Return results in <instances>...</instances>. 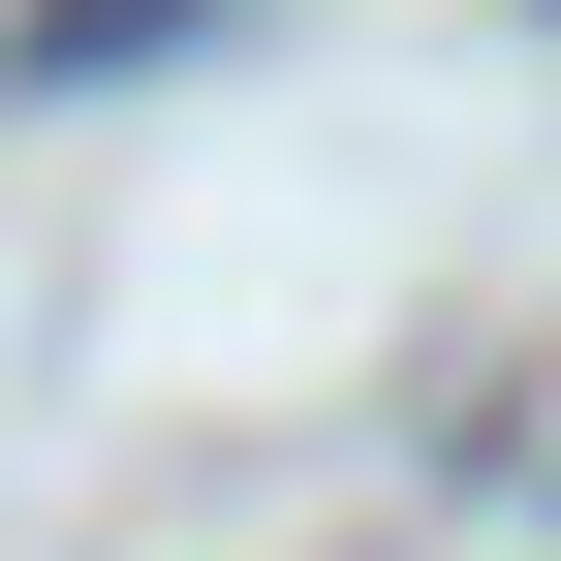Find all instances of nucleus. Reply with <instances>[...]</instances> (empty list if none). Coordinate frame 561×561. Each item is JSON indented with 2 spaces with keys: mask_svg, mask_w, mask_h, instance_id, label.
Instances as JSON below:
<instances>
[{
  "mask_svg": "<svg viewBox=\"0 0 561 561\" xmlns=\"http://www.w3.org/2000/svg\"><path fill=\"white\" fill-rule=\"evenodd\" d=\"M187 32H219V0H32L0 62H32V94H125V62H187Z\"/></svg>",
  "mask_w": 561,
  "mask_h": 561,
  "instance_id": "obj_1",
  "label": "nucleus"
}]
</instances>
